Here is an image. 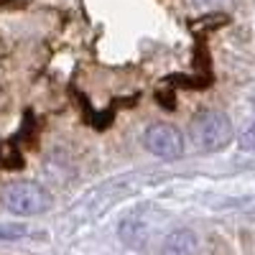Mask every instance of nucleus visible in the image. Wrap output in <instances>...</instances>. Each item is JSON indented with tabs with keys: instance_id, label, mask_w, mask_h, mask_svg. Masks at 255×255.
Wrapping results in <instances>:
<instances>
[{
	"instance_id": "nucleus-1",
	"label": "nucleus",
	"mask_w": 255,
	"mask_h": 255,
	"mask_svg": "<svg viewBox=\"0 0 255 255\" xmlns=\"http://www.w3.org/2000/svg\"><path fill=\"white\" fill-rule=\"evenodd\" d=\"M189 135L197 151L215 153L220 148H225L232 140V123L225 113L217 110H204L199 113L189 125Z\"/></svg>"
},
{
	"instance_id": "nucleus-2",
	"label": "nucleus",
	"mask_w": 255,
	"mask_h": 255,
	"mask_svg": "<svg viewBox=\"0 0 255 255\" xmlns=\"http://www.w3.org/2000/svg\"><path fill=\"white\" fill-rule=\"evenodd\" d=\"M3 204L8 212L20 217H31V215H41L46 212L51 199L44 189L33 181H15L10 186H5L3 191Z\"/></svg>"
},
{
	"instance_id": "nucleus-3",
	"label": "nucleus",
	"mask_w": 255,
	"mask_h": 255,
	"mask_svg": "<svg viewBox=\"0 0 255 255\" xmlns=\"http://www.w3.org/2000/svg\"><path fill=\"white\" fill-rule=\"evenodd\" d=\"M145 148L156 158L176 161L184 153V140H181V133L176 130L174 125L153 123V125H148V130H145Z\"/></svg>"
},
{
	"instance_id": "nucleus-4",
	"label": "nucleus",
	"mask_w": 255,
	"mask_h": 255,
	"mask_svg": "<svg viewBox=\"0 0 255 255\" xmlns=\"http://www.w3.org/2000/svg\"><path fill=\"white\" fill-rule=\"evenodd\" d=\"M197 253H199V238L191 230H174L161 248V255H197Z\"/></svg>"
},
{
	"instance_id": "nucleus-5",
	"label": "nucleus",
	"mask_w": 255,
	"mask_h": 255,
	"mask_svg": "<svg viewBox=\"0 0 255 255\" xmlns=\"http://www.w3.org/2000/svg\"><path fill=\"white\" fill-rule=\"evenodd\" d=\"M26 235L23 225H0V240H18Z\"/></svg>"
},
{
	"instance_id": "nucleus-6",
	"label": "nucleus",
	"mask_w": 255,
	"mask_h": 255,
	"mask_svg": "<svg viewBox=\"0 0 255 255\" xmlns=\"http://www.w3.org/2000/svg\"><path fill=\"white\" fill-rule=\"evenodd\" d=\"M240 148H243V151H253V148H255V120L248 125V130L243 133V138H240Z\"/></svg>"
}]
</instances>
